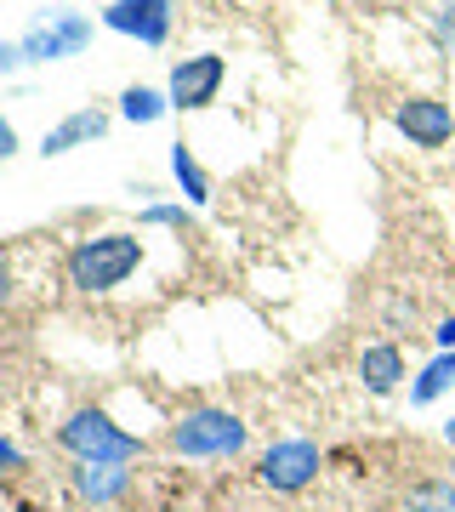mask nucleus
<instances>
[{"mask_svg":"<svg viewBox=\"0 0 455 512\" xmlns=\"http://www.w3.org/2000/svg\"><path fill=\"white\" fill-rule=\"evenodd\" d=\"M433 342H438V353H444V348H455V319H444V325L433 330Z\"/></svg>","mask_w":455,"mask_h":512,"instance_id":"obj_21","label":"nucleus"},{"mask_svg":"<svg viewBox=\"0 0 455 512\" xmlns=\"http://www.w3.org/2000/svg\"><path fill=\"white\" fill-rule=\"evenodd\" d=\"M131 490V467L126 461H74V495L86 507H114Z\"/></svg>","mask_w":455,"mask_h":512,"instance_id":"obj_10","label":"nucleus"},{"mask_svg":"<svg viewBox=\"0 0 455 512\" xmlns=\"http://www.w3.org/2000/svg\"><path fill=\"white\" fill-rule=\"evenodd\" d=\"M404 376H410V365H404L399 342H370V348L359 353V382L364 393H376V399H387V393H399Z\"/></svg>","mask_w":455,"mask_h":512,"instance_id":"obj_11","label":"nucleus"},{"mask_svg":"<svg viewBox=\"0 0 455 512\" xmlns=\"http://www.w3.org/2000/svg\"><path fill=\"white\" fill-rule=\"evenodd\" d=\"M228 86V57L222 52H188L171 63V80H165V97L177 114H200L211 109Z\"/></svg>","mask_w":455,"mask_h":512,"instance_id":"obj_5","label":"nucleus"},{"mask_svg":"<svg viewBox=\"0 0 455 512\" xmlns=\"http://www.w3.org/2000/svg\"><path fill=\"white\" fill-rule=\"evenodd\" d=\"M433 40H438V46H455V0L433 6Z\"/></svg>","mask_w":455,"mask_h":512,"instance_id":"obj_17","label":"nucleus"},{"mask_svg":"<svg viewBox=\"0 0 455 512\" xmlns=\"http://www.w3.org/2000/svg\"><path fill=\"white\" fill-rule=\"evenodd\" d=\"M399 512H455V478H427L404 495Z\"/></svg>","mask_w":455,"mask_h":512,"instance_id":"obj_15","label":"nucleus"},{"mask_svg":"<svg viewBox=\"0 0 455 512\" xmlns=\"http://www.w3.org/2000/svg\"><path fill=\"white\" fill-rule=\"evenodd\" d=\"M137 222H143V228H188V205H171V200H148L143 211H137Z\"/></svg>","mask_w":455,"mask_h":512,"instance_id":"obj_16","label":"nucleus"},{"mask_svg":"<svg viewBox=\"0 0 455 512\" xmlns=\"http://www.w3.org/2000/svg\"><path fill=\"white\" fill-rule=\"evenodd\" d=\"M0 302H12V274H6V262H0Z\"/></svg>","mask_w":455,"mask_h":512,"instance_id":"obj_22","label":"nucleus"},{"mask_svg":"<svg viewBox=\"0 0 455 512\" xmlns=\"http://www.w3.org/2000/svg\"><path fill=\"white\" fill-rule=\"evenodd\" d=\"M444 439H450V450H455V416H450V421H444Z\"/></svg>","mask_w":455,"mask_h":512,"instance_id":"obj_23","label":"nucleus"},{"mask_svg":"<svg viewBox=\"0 0 455 512\" xmlns=\"http://www.w3.org/2000/svg\"><path fill=\"white\" fill-rule=\"evenodd\" d=\"M97 23L109 35H126L137 46H165L171 29H177V0H109Z\"/></svg>","mask_w":455,"mask_h":512,"instance_id":"obj_7","label":"nucleus"},{"mask_svg":"<svg viewBox=\"0 0 455 512\" xmlns=\"http://www.w3.org/2000/svg\"><path fill=\"white\" fill-rule=\"evenodd\" d=\"M114 114H120L126 126H154V120L171 114V97H165L160 86H143V80H137V86H126V92L114 97Z\"/></svg>","mask_w":455,"mask_h":512,"instance_id":"obj_13","label":"nucleus"},{"mask_svg":"<svg viewBox=\"0 0 455 512\" xmlns=\"http://www.w3.org/2000/svg\"><path fill=\"white\" fill-rule=\"evenodd\" d=\"M18 69H29V63H23V46L18 40H0V80H12Z\"/></svg>","mask_w":455,"mask_h":512,"instance_id":"obj_18","label":"nucleus"},{"mask_svg":"<svg viewBox=\"0 0 455 512\" xmlns=\"http://www.w3.org/2000/svg\"><path fill=\"white\" fill-rule=\"evenodd\" d=\"M171 183H177V194H182V205H211V177H205V165H200V154H194V143H171Z\"/></svg>","mask_w":455,"mask_h":512,"instance_id":"obj_12","label":"nucleus"},{"mask_svg":"<svg viewBox=\"0 0 455 512\" xmlns=\"http://www.w3.org/2000/svg\"><path fill=\"white\" fill-rule=\"evenodd\" d=\"M91 35H97V23H91L86 12H74V6H46V12H35V23L18 35V46H23V63H69V57H80L91 46Z\"/></svg>","mask_w":455,"mask_h":512,"instance_id":"obj_4","label":"nucleus"},{"mask_svg":"<svg viewBox=\"0 0 455 512\" xmlns=\"http://www.w3.org/2000/svg\"><path fill=\"white\" fill-rule=\"evenodd\" d=\"M165 444H171L182 461H234V456H245L251 427H245L234 410H222V404H194V410H182V416L171 421Z\"/></svg>","mask_w":455,"mask_h":512,"instance_id":"obj_2","label":"nucleus"},{"mask_svg":"<svg viewBox=\"0 0 455 512\" xmlns=\"http://www.w3.org/2000/svg\"><path fill=\"white\" fill-rule=\"evenodd\" d=\"M109 126H114L109 109H74V114H63V120L40 137V160H63V154H74V148L97 143Z\"/></svg>","mask_w":455,"mask_h":512,"instance_id":"obj_9","label":"nucleus"},{"mask_svg":"<svg viewBox=\"0 0 455 512\" xmlns=\"http://www.w3.org/2000/svg\"><path fill=\"white\" fill-rule=\"evenodd\" d=\"M455 387V348H444V353H433L427 365H421V376L410 382V404H433V399H444Z\"/></svg>","mask_w":455,"mask_h":512,"instance_id":"obj_14","label":"nucleus"},{"mask_svg":"<svg viewBox=\"0 0 455 512\" xmlns=\"http://www.w3.org/2000/svg\"><path fill=\"white\" fill-rule=\"evenodd\" d=\"M12 467H23V450L12 439H0V473H12Z\"/></svg>","mask_w":455,"mask_h":512,"instance_id":"obj_20","label":"nucleus"},{"mask_svg":"<svg viewBox=\"0 0 455 512\" xmlns=\"http://www.w3.org/2000/svg\"><path fill=\"white\" fill-rule=\"evenodd\" d=\"M143 256H148L143 234H131V228H109V234L74 239L63 274H69V285L80 296H109V291H120V285L143 268Z\"/></svg>","mask_w":455,"mask_h":512,"instance_id":"obj_1","label":"nucleus"},{"mask_svg":"<svg viewBox=\"0 0 455 512\" xmlns=\"http://www.w3.org/2000/svg\"><path fill=\"white\" fill-rule=\"evenodd\" d=\"M18 126H12V120H6V109H0V160H12V154H18Z\"/></svg>","mask_w":455,"mask_h":512,"instance_id":"obj_19","label":"nucleus"},{"mask_svg":"<svg viewBox=\"0 0 455 512\" xmlns=\"http://www.w3.org/2000/svg\"><path fill=\"white\" fill-rule=\"evenodd\" d=\"M319 467H325V450L313 439H273L268 450H262V461H256V478H262L273 495H296L319 478Z\"/></svg>","mask_w":455,"mask_h":512,"instance_id":"obj_6","label":"nucleus"},{"mask_svg":"<svg viewBox=\"0 0 455 512\" xmlns=\"http://www.w3.org/2000/svg\"><path fill=\"white\" fill-rule=\"evenodd\" d=\"M57 444H63L74 461H126L131 467V461L143 456V439L126 433V427H120L109 410H97V404L74 410V416L57 427Z\"/></svg>","mask_w":455,"mask_h":512,"instance_id":"obj_3","label":"nucleus"},{"mask_svg":"<svg viewBox=\"0 0 455 512\" xmlns=\"http://www.w3.org/2000/svg\"><path fill=\"white\" fill-rule=\"evenodd\" d=\"M46 6H69V0H46Z\"/></svg>","mask_w":455,"mask_h":512,"instance_id":"obj_24","label":"nucleus"},{"mask_svg":"<svg viewBox=\"0 0 455 512\" xmlns=\"http://www.w3.org/2000/svg\"><path fill=\"white\" fill-rule=\"evenodd\" d=\"M393 126L404 131V143H410V148H450L455 114H450V103H444V97L416 92V97H404L399 109H393Z\"/></svg>","mask_w":455,"mask_h":512,"instance_id":"obj_8","label":"nucleus"}]
</instances>
